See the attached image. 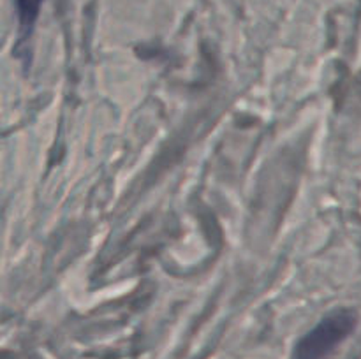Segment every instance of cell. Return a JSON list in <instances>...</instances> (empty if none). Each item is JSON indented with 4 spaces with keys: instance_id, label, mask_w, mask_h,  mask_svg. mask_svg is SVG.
Listing matches in <instances>:
<instances>
[{
    "instance_id": "6da1fadb",
    "label": "cell",
    "mask_w": 361,
    "mask_h": 359,
    "mask_svg": "<svg viewBox=\"0 0 361 359\" xmlns=\"http://www.w3.org/2000/svg\"><path fill=\"white\" fill-rule=\"evenodd\" d=\"M355 326L356 313L351 310L344 308L330 313L300 340L295 359H326L335 347L351 334Z\"/></svg>"
},
{
    "instance_id": "7a4b0ae2",
    "label": "cell",
    "mask_w": 361,
    "mask_h": 359,
    "mask_svg": "<svg viewBox=\"0 0 361 359\" xmlns=\"http://www.w3.org/2000/svg\"><path fill=\"white\" fill-rule=\"evenodd\" d=\"M39 4H41V0H18V13H20L23 27H30L34 23L39 13Z\"/></svg>"
}]
</instances>
